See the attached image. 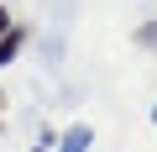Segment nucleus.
Masks as SVG:
<instances>
[{
  "label": "nucleus",
  "mask_w": 157,
  "mask_h": 152,
  "mask_svg": "<svg viewBox=\"0 0 157 152\" xmlns=\"http://www.w3.org/2000/svg\"><path fill=\"white\" fill-rule=\"evenodd\" d=\"M136 42H141V47H152V53H157V21H147V26H141V32H136Z\"/></svg>",
  "instance_id": "7ed1b4c3"
},
{
  "label": "nucleus",
  "mask_w": 157,
  "mask_h": 152,
  "mask_svg": "<svg viewBox=\"0 0 157 152\" xmlns=\"http://www.w3.org/2000/svg\"><path fill=\"white\" fill-rule=\"evenodd\" d=\"M6 26H11V11H6V6H0V32H6Z\"/></svg>",
  "instance_id": "20e7f679"
},
{
  "label": "nucleus",
  "mask_w": 157,
  "mask_h": 152,
  "mask_svg": "<svg viewBox=\"0 0 157 152\" xmlns=\"http://www.w3.org/2000/svg\"><path fill=\"white\" fill-rule=\"evenodd\" d=\"M89 142H94L89 126H68V131H63V152H89Z\"/></svg>",
  "instance_id": "f03ea898"
},
{
  "label": "nucleus",
  "mask_w": 157,
  "mask_h": 152,
  "mask_svg": "<svg viewBox=\"0 0 157 152\" xmlns=\"http://www.w3.org/2000/svg\"><path fill=\"white\" fill-rule=\"evenodd\" d=\"M21 42H26V32H21V26H6V32H0V68L21 53Z\"/></svg>",
  "instance_id": "f257e3e1"
},
{
  "label": "nucleus",
  "mask_w": 157,
  "mask_h": 152,
  "mask_svg": "<svg viewBox=\"0 0 157 152\" xmlns=\"http://www.w3.org/2000/svg\"><path fill=\"white\" fill-rule=\"evenodd\" d=\"M152 121H157V110H152Z\"/></svg>",
  "instance_id": "423d86ee"
},
{
  "label": "nucleus",
  "mask_w": 157,
  "mask_h": 152,
  "mask_svg": "<svg viewBox=\"0 0 157 152\" xmlns=\"http://www.w3.org/2000/svg\"><path fill=\"white\" fill-rule=\"evenodd\" d=\"M0 126H6V115H0Z\"/></svg>",
  "instance_id": "39448f33"
}]
</instances>
